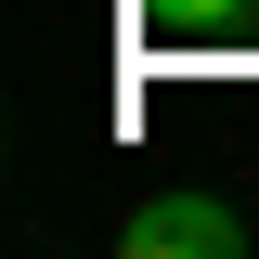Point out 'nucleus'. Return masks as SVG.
Returning <instances> with one entry per match:
<instances>
[{
    "mask_svg": "<svg viewBox=\"0 0 259 259\" xmlns=\"http://www.w3.org/2000/svg\"><path fill=\"white\" fill-rule=\"evenodd\" d=\"M143 13H156V26H233L246 0H143Z\"/></svg>",
    "mask_w": 259,
    "mask_h": 259,
    "instance_id": "f03ea898",
    "label": "nucleus"
},
{
    "mask_svg": "<svg viewBox=\"0 0 259 259\" xmlns=\"http://www.w3.org/2000/svg\"><path fill=\"white\" fill-rule=\"evenodd\" d=\"M117 246H130V259H233V246H246V221H233L221 194H156V207H130Z\"/></svg>",
    "mask_w": 259,
    "mask_h": 259,
    "instance_id": "f257e3e1",
    "label": "nucleus"
}]
</instances>
